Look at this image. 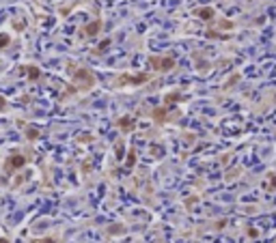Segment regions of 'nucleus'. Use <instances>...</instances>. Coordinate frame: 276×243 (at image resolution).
Returning a JSON list of instances; mask_svg holds the SVG:
<instances>
[{"label":"nucleus","instance_id":"obj_1","mask_svg":"<svg viewBox=\"0 0 276 243\" xmlns=\"http://www.w3.org/2000/svg\"><path fill=\"white\" fill-rule=\"evenodd\" d=\"M45 243H54V241H52V239H50V241H45Z\"/></svg>","mask_w":276,"mask_h":243}]
</instances>
